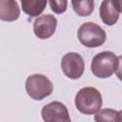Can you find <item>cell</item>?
<instances>
[{"label":"cell","instance_id":"8992f818","mask_svg":"<svg viewBox=\"0 0 122 122\" xmlns=\"http://www.w3.org/2000/svg\"><path fill=\"white\" fill-rule=\"evenodd\" d=\"M41 115L44 122H71L67 107L59 102L52 101L42 108Z\"/></svg>","mask_w":122,"mask_h":122},{"label":"cell","instance_id":"7a4b0ae2","mask_svg":"<svg viewBox=\"0 0 122 122\" xmlns=\"http://www.w3.org/2000/svg\"><path fill=\"white\" fill-rule=\"evenodd\" d=\"M117 56L110 51L97 53L92 61L91 71L92 74L98 78H108L112 76L117 69Z\"/></svg>","mask_w":122,"mask_h":122},{"label":"cell","instance_id":"8fae6325","mask_svg":"<svg viewBox=\"0 0 122 122\" xmlns=\"http://www.w3.org/2000/svg\"><path fill=\"white\" fill-rule=\"evenodd\" d=\"M71 6L74 12L79 16H89L94 10V2L92 0L71 1Z\"/></svg>","mask_w":122,"mask_h":122},{"label":"cell","instance_id":"3957f363","mask_svg":"<svg viewBox=\"0 0 122 122\" xmlns=\"http://www.w3.org/2000/svg\"><path fill=\"white\" fill-rule=\"evenodd\" d=\"M77 38L87 48H97L105 43L106 32L99 25L93 22H86L79 27Z\"/></svg>","mask_w":122,"mask_h":122},{"label":"cell","instance_id":"5bb4252c","mask_svg":"<svg viewBox=\"0 0 122 122\" xmlns=\"http://www.w3.org/2000/svg\"><path fill=\"white\" fill-rule=\"evenodd\" d=\"M118 59V65H117V69L115 71V73H116V76L117 78L122 81V55H119L117 57Z\"/></svg>","mask_w":122,"mask_h":122},{"label":"cell","instance_id":"5b68a950","mask_svg":"<svg viewBox=\"0 0 122 122\" xmlns=\"http://www.w3.org/2000/svg\"><path fill=\"white\" fill-rule=\"evenodd\" d=\"M61 69L68 78L78 79L84 73V60L77 52H68L61 59Z\"/></svg>","mask_w":122,"mask_h":122},{"label":"cell","instance_id":"7c38bea8","mask_svg":"<svg viewBox=\"0 0 122 122\" xmlns=\"http://www.w3.org/2000/svg\"><path fill=\"white\" fill-rule=\"evenodd\" d=\"M95 122H119V112L106 108L102 109L94 114Z\"/></svg>","mask_w":122,"mask_h":122},{"label":"cell","instance_id":"ba28073f","mask_svg":"<svg viewBox=\"0 0 122 122\" xmlns=\"http://www.w3.org/2000/svg\"><path fill=\"white\" fill-rule=\"evenodd\" d=\"M101 20L107 26L114 25L119 18V9L116 0H104L102 1L99 9Z\"/></svg>","mask_w":122,"mask_h":122},{"label":"cell","instance_id":"6da1fadb","mask_svg":"<svg viewBox=\"0 0 122 122\" xmlns=\"http://www.w3.org/2000/svg\"><path fill=\"white\" fill-rule=\"evenodd\" d=\"M76 109L83 114H94L102 107V95L93 87H84L80 89L74 99Z\"/></svg>","mask_w":122,"mask_h":122},{"label":"cell","instance_id":"4fadbf2b","mask_svg":"<svg viewBox=\"0 0 122 122\" xmlns=\"http://www.w3.org/2000/svg\"><path fill=\"white\" fill-rule=\"evenodd\" d=\"M49 4H50V7H51V10L53 12H55L57 14H60V13H63V12L66 11L68 1H66V0H59V1L51 0L49 2Z\"/></svg>","mask_w":122,"mask_h":122},{"label":"cell","instance_id":"9c48e42d","mask_svg":"<svg viewBox=\"0 0 122 122\" xmlns=\"http://www.w3.org/2000/svg\"><path fill=\"white\" fill-rule=\"evenodd\" d=\"M20 8L18 3L13 0L0 1V19L2 21L12 22L19 18Z\"/></svg>","mask_w":122,"mask_h":122},{"label":"cell","instance_id":"30bf717a","mask_svg":"<svg viewBox=\"0 0 122 122\" xmlns=\"http://www.w3.org/2000/svg\"><path fill=\"white\" fill-rule=\"evenodd\" d=\"M21 6L23 11L30 17L38 16L42 13L47 6V1H35V0H22Z\"/></svg>","mask_w":122,"mask_h":122},{"label":"cell","instance_id":"2e32d148","mask_svg":"<svg viewBox=\"0 0 122 122\" xmlns=\"http://www.w3.org/2000/svg\"><path fill=\"white\" fill-rule=\"evenodd\" d=\"M119 122H122V111L119 112Z\"/></svg>","mask_w":122,"mask_h":122},{"label":"cell","instance_id":"277c9868","mask_svg":"<svg viewBox=\"0 0 122 122\" xmlns=\"http://www.w3.org/2000/svg\"><path fill=\"white\" fill-rule=\"evenodd\" d=\"M26 92L33 100H43L51 94L53 85L51 81L44 74L34 73L30 75L26 80Z\"/></svg>","mask_w":122,"mask_h":122},{"label":"cell","instance_id":"52a82bcc","mask_svg":"<svg viewBox=\"0 0 122 122\" xmlns=\"http://www.w3.org/2000/svg\"><path fill=\"white\" fill-rule=\"evenodd\" d=\"M57 26L56 18L51 14H43L33 23V32L39 39H48L53 35Z\"/></svg>","mask_w":122,"mask_h":122},{"label":"cell","instance_id":"9a60e30c","mask_svg":"<svg viewBox=\"0 0 122 122\" xmlns=\"http://www.w3.org/2000/svg\"><path fill=\"white\" fill-rule=\"evenodd\" d=\"M116 4H117V7L119 9V11L122 12V0H116Z\"/></svg>","mask_w":122,"mask_h":122}]
</instances>
